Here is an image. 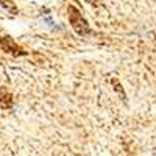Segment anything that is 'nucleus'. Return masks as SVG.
Listing matches in <instances>:
<instances>
[{
	"label": "nucleus",
	"instance_id": "f257e3e1",
	"mask_svg": "<svg viewBox=\"0 0 156 156\" xmlns=\"http://www.w3.org/2000/svg\"><path fill=\"white\" fill-rule=\"evenodd\" d=\"M67 14H69V22L72 25V28L75 30V33H78L80 36H86V34L90 33L87 20L81 16V12L78 11L73 5L67 6Z\"/></svg>",
	"mask_w": 156,
	"mask_h": 156
},
{
	"label": "nucleus",
	"instance_id": "f03ea898",
	"mask_svg": "<svg viewBox=\"0 0 156 156\" xmlns=\"http://www.w3.org/2000/svg\"><path fill=\"white\" fill-rule=\"evenodd\" d=\"M0 47L5 53H9L12 56H25L27 51H25L19 44H16V41L9 36H0Z\"/></svg>",
	"mask_w": 156,
	"mask_h": 156
},
{
	"label": "nucleus",
	"instance_id": "7ed1b4c3",
	"mask_svg": "<svg viewBox=\"0 0 156 156\" xmlns=\"http://www.w3.org/2000/svg\"><path fill=\"white\" fill-rule=\"evenodd\" d=\"M0 105H2L3 109H11L12 108V95L5 87L0 89Z\"/></svg>",
	"mask_w": 156,
	"mask_h": 156
},
{
	"label": "nucleus",
	"instance_id": "20e7f679",
	"mask_svg": "<svg viewBox=\"0 0 156 156\" xmlns=\"http://www.w3.org/2000/svg\"><path fill=\"white\" fill-rule=\"evenodd\" d=\"M0 6L5 8L6 11H9L11 14H17V6L14 3V0H0Z\"/></svg>",
	"mask_w": 156,
	"mask_h": 156
},
{
	"label": "nucleus",
	"instance_id": "39448f33",
	"mask_svg": "<svg viewBox=\"0 0 156 156\" xmlns=\"http://www.w3.org/2000/svg\"><path fill=\"white\" fill-rule=\"evenodd\" d=\"M111 84L114 86V90H115V92L122 97V100H126V95H125L123 89H122V84H120L119 81H117V78H111Z\"/></svg>",
	"mask_w": 156,
	"mask_h": 156
}]
</instances>
